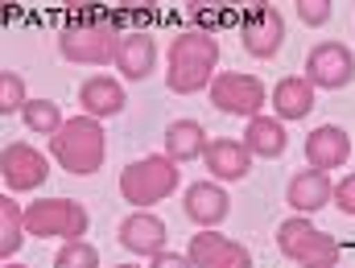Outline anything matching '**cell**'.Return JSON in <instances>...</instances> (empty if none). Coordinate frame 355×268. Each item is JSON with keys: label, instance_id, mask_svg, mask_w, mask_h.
Returning a JSON list of instances; mask_svg holds the SVG:
<instances>
[{"label": "cell", "instance_id": "obj_1", "mask_svg": "<svg viewBox=\"0 0 355 268\" xmlns=\"http://www.w3.org/2000/svg\"><path fill=\"white\" fill-rule=\"evenodd\" d=\"M215 62H219V42L207 29H186L170 42V62H166V87L178 95L215 83Z\"/></svg>", "mask_w": 355, "mask_h": 268}, {"label": "cell", "instance_id": "obj_2", "mask_svg": "<svg viewBox=\"0 0 355 268\" xmlns=\"http://www.w3.org/2000/svg\"><path fill=\"white\" fill-rule=\"evenodd\" d=\"M50 153H54V161H58L67 174L87 178V174H95V170L103 166V157H107V136H103L99 120L75 116V120H67V124L50 136Z\"/></svg>", "mask_w": 355, "mask_h": 268}, {"label": "cell", "instance_id": "obj_3", "mask_svg": "<svg viewBox=\"0 0 355 268\" xmlns=\"http://www.w3.org/2000/svg\"><path fill=\"white\" fill-rule=\"evenodd\" d=\"M91 227V215L83 202H71V198H42V202H29L25 206V231L29 235H42V240H83Z\"/></svg>", "mask_w": 355, "mask_h": 268}, {"label": "cell", "instance_id": "obj_4", "mask_svg": "<svg viewBox=\"0 0 355 268\" xmlns=\"http://www.w3.org/2000/svg\"><path fill=\"white\" fill-rule=\"evenodd\" d=\"M120 37L112 21H75L58 33V54L67 62H87V66H107L120 54Z\"/></svg>", "mask_w": 355, "mask_h": 268}, {"label": "cell", "instance_id": "obj_5", "mask_svg": "<svg viewBox=\"0 0 355 268\" xmlns=\"http://www.w3.org/2000/svg\"><path fill=\"white\" fill-rule=\"evenodd\" d=\"M178 178H182V170H178L166 153H162V157H141V161H132V166L120 174V198L145 211V206L170 198L178 190Z\"/></svg>", "mask_w": 355, "mask_h": 268}, {"label": "cell", "instance_id": "obj_6", "mask_svg": "<svg viewBox=\"0 0 355 268\" xmlns=\"http://www.w3.org/2000/svg\"><path fill=\"white\" fill-rule=\"evenodd\" d=\"M277 248H281V256L297 260L302 268L306 265H327V268L339 265V244L327 231H318L314 223H306V215L285 219L277 227Z\"/></svg>", "mask_w": 355, "mask_h": 268}, {"label": "cell", "instance_id": "obj_7", "mask_svg": "<svg viewBox=\"0 0 355 268\" xmlns=\"http://www.w3.org/2000/svg\"><path fill=\"white\" fill-rule=\"evenodd\" d=\"M211 103L227 116H248L257 120L261 107L268 103V91L257 75H240V71H227V75H215L211 83Z\"/></svg>", "mask_w": 355, "mask_h": 268}, {"label": "cell", "instance_id": "obj_8", "mask_svg": "<svg viewBox=\"0 0 355 268\" xmlns=\"http://www.w3.org/2000/svg\"><path fill=\"white\" fill-rule=\"evenodd\" d=\"M306 79L322 91H339L355 79V54L343 42H318L306 58Z\"/></svg>", "mask_w": 355, "mask_h": 268}, {"label": "cell", "instance_id": "obj_9", "mask_svg": "<svg viewBox=\"0 0 355 268\" xmlns=\"http://www.w3.org/2000/svg\"><path fill=\"white\" fill-rule=\"evenodd\" d=\"M0 178H4V194L8 190L25 194V190H37L42 181L50 178V161L33 145L17 141V145H4V153H0Z\"/></svg>", "mask_w": 355, "mask_h": 268}, {"label": "cell", "instance_id": "obj_10", "mask_svg": "<svg viewBox=\"0 0 355 268\" xmlns=\"http://www.w3.org/2000/svg\"><path fill=\"white\" fill-rule=\"evenodd\" d=\"M240 37H244V50L252 58H272L281 50V42H285V17L272 4H257V8L244 12Z\"/></svg>", "mask_w": 355, "mask_h": 268}, {"label": "cell", "instance_id": "obj_11", "mask_svg": "<svg viewBox=\"0 0 355 268\" xmlns=\"http://www.w3.org/2000/svg\"><path fill=\"white\" fill-rule=\"evenodd\" d=\"M186 256L194 260V268H252V252L227 235H215V231H198L190 235V248Z\"/></svg>", "mask_w": 355, "mask_h": 268}, {"label": "cell", "instance_id": "obj_12", "mask_svg": "<svg viewBox=\"0 0 355 268\" xmlns=\"http://www.w3.org/2000/svg\"><path fill=\"white\" fill-rule=\"evenodd\" d=\"M347 157H352V136L339 124H322V128H314L306 136V161H310V170L327 174V170H339Z\"/></svg>", "mask_w": 355, "mask_h": 268}, {"label": "cell", "instance_id": "obj_13", "mask_svg": "<svg viewBox=\"0 0 355 268\" xmlns=\"http://www.w3.org/2000/svg\"><path fill=\"white\" fill-rule=\"evenodd\" d=\"M227 215H232V198H227L223 186H215V181H194V186L186 190V219H194L202 231L219 227Z\"/></svg>", "mask_w": 355, "mask_h": 268}, {"label": "cell", "instance_id": "obj_14", "mask_svg": "<svg viewBox=\"0 0 355 268\" xmlns=\"http://www.w3.org/2000/svg\"><path fill=\"white\" fill-rule=\"evenodd\" d=\"M120 244L137 256H162L166 252V223L149 211H137L120 223Z\"/></svg>", "mask_w": 355, "mask_h": 268}, {"label": "cell", "instance_id": "obj_15", "mask_svg": "<svg viewBox=\"0 0 355 268\" xmlns=\"http://www.w3.org/2000/svg\"><path fill=\"white\" fill-rule=\"evenodd\" d=\"M331 198H335V186H331V178H327L322 170H302V174H293L289 186H285V202H289L297 215H314V211H322Z\"/></svg>", "mask_w": 355, "mask_h": 268}, {"label": "cell", "instance_id": "obj_16", "mask_svg": "<svg viewBox=\"0 0 355 268\" xmlns=\"http://www.w3.org/2000/svg\"><path fill=\"white\" fill-rule=\"evenodd\" d=\"M153 62H157V42L149 33H124L120 37V54H116V71L132 83H145L153 75Z\"/></svg>", "mask_w": 355, "mask_h": 268}, {"label": "cell", "instance_id": "obj_17", "mask_svg": "<svg viewBox=\"0 0 355 268\" xmlns=\"http://www.w3.org/2000/svg\"><path fill=\"white\" fill-rule=\"evenodd\" d=\"M202 157H207V170H211L219 181H244L248 174H252V153L244 149V141L219 136V141L207 145Z\"/></svg>", "mask_w": 355, "mask_h": 268}, {"label": "cell", "instance_id": "obj_18", "mask_svg": "<svg viewBox=\"0 0 355 268\" xmlns=\"http://www.w3.org/2000/svg\"><path fill=\"white\" fill-rule=\"evenodd\" d=\"M79 103H83V116L91 120H103V116H120L124 111V87L107 75H91L87 83L79 87Z\"/></svg>", "mask_w": 355, "mask_h": 268}, {"label": "cell", "instance_id": "obj_19", "mask_svg": "<svg viewBox=\"0 0 355 268\" xmlns=\"http://www.w3.org/2000/svg\"><path fill=\"white\" fill-rule=\"evenodd\" d=\"M272 111L277 120H306L314 111V83L306 75H289L272 87Z\"/></svg>", "mask_w": 355, "mask_h": 268}, {"label": "cell", "instance_id": "obj_20", "mask_svg": "<svg viewBox=\"0 0 355 268\" xmlns=\"http://www.w3.org/2000/svg\"><path fill=\"white\" fill-rule=\"evenodd\" d=\"M207 145H211V141H207V132H202L198 120H174V124L166 128V157H170L174 166L202 157Z\"/></svg>", "mask_w": 355, "mask_h": 268}, {"label": "cell", "instance_id": "obj_21", "mask_svg": "<svg viewBox=\"0 0 355 268\" xmlns=\"http://www.w3.org/2000/svg\"><path fill=\"white\" fill-rule=\"evenodd\" d=\"M285 145H289V136H285V124L281 120H272V116H257V120H248V132H244V149L252 153V157H281L285 153Z\"/></svg>", "mask_w": 355, "mask_h": 268}, {"label": "cell", "instance_id": "obj_22", "mask_svg": "<svg viewBox=\"0 0 355 268\" xmlns=\"http://www.w3.org/2000/svg\"><path fill=\"white\" fill-rule=\"evenodd\" d=\"M25 211L8 198V194H0V260L8 265V256H17L21 252V244H25Z\"/></svg>", "mask_w": 355, "mask_h": 268}, {"label": "cell", "instance_id": "obj_23", "mask_svg": "<svg viewBox=\"0 0 355 268\" xmlns=\"http://www.w3.org/2000/svg\"><path fill=\"white\" fill-rule=\"evenodd\" d=\"M21 116H25V128H29V132H42V136H54V132L67 124L54 99H29Z\"/></svg>", "mask_w": 355, "mask_h": 268}, {"label": "cell", "instance_id": "obj_24", "mask_svg": "<svg viewBox=\"0 0 355 268\" xmlns=\"http://www.w3.org/2000/svg\"><path fill=\"white\" fill-rule=\"evenodd\" d=\"M54 268H99V252L91 248L87 240L62 244V248H58V256H54Z\"/></svg>", "mask_w": 355, "mask_h": 268}, {"label": "cell", "instance_id": "obj_25", "mask_svg": "<svg viewBox=\"0 0 355 268\" xmlns=\"http://www.w3.org/2000/svg\"><path fill=\"white\" fill-rule=\"evenodd\" d=\"M25 79L17 71H0V116L8 111H25Z\"/></svg>", "mask_w": 355, "mask_h": 268}, {"label": "cell", "instance_id": "obj_26", "mask_svg": "<svg viewBox=\"0 0 355 268\" xmlns=\"http://www.w3.org/2000/svg\"><path fill=\"white\" fill-rule=\"evenodd\" d=\"M297 17L306 25H327L331 21V0H302L297 4Z\"/></svg>", "mask_w": 355, "mask_h": 268}, {"label": "cell", "instance_id": "obj_27", "mask_svg": "<svg viewBox=\"0 0 355 268\" xmlns=\"http://www.w3.org/2000/svg\"><path fill=\"white\" fill-rule=\"evenodd\" d=\"M335 202H339L343 215H355V174H347V178L335 186Z\"/></svg>", "mask_w": 355, "mask_h": 268}, {"label": "cell", "instance_id": "obj_28", "mask_svg": "<svg viewBox=\"0 0 355 268\" xmlns=\"http://www.w3.org/2000/svg\"><path fill=\"white\" fill-rule=\"evenodd\" d=\"M153 268H194V260L178 256V252H162V256H153Z\"/></svg>", "mask_w": 355, "mask_h": 268}, {"label": "cell", "instance_id": "obj_29", "mask_svg": "<svg viewBox=\"0 0 355 268\" xmlns=\"http://www.w3.org/2000/svg\"><path fill=\"white\" fill-rule=\"evenodd\" d=\"M116 268H141V265H116Z\"/></svg>", "mask_w": 355, "mask_h": 268}, {"label": "cell", "instance_id": "obj_30", "mask_svg": "<svg viewBox=\"0 0 355 268\" xmlns=\"http://www.w3.org/2000/svg\"><path fill=\"white\" fill-rule=\"evenodd\" d=\"M4 268H25V265H4Z\"/></svg>", "mask_w": 355, "mask_h": 268}, {"label": "cell", "instance_id": "obj_31", "mask_svg": "<svg viewBox=\"0 0 355 268\" xmlns=\"http://www.w3.org/2000/svg\"><path fill=\"white\" fill-rule=\"evenodd\" d=\"M306 268H327V265H306Z\"/></svg>", "mask_w": 355, "mask_h": 268}]
</instances>
